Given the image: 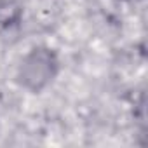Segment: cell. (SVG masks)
<instances>
[{
	"label": "cell",
	"instance_id": "1",
	"mask_svg": "<svg viewBox=\"0 0 148 148\" xmlns=\"http://www.w3.org/2000/svg\"><path fill=\"white\" fill-rule=\"evenodd\" d=\"M58 73V58L47 47H35L30 51L18 71L19 84L30 92H40L47 87Z\"/></svg>",
	"mask_w": 148,
	"mask_h": 148
},
{
	"label": "cell",
	"instance_id": "2",
	"mask_svg": "<svg viewBox=\"0 0 148 148\" xmlns=\"http://www.w3.org/2000/svg\"><path fill=\"white\" fill-rule=\"evenodd\" d=\"M21 16V7L14 0H0V25L9 26L16 23Z\"/></svg>",
	"mask_w": 148,
	"mask_h": 148
}]
</instances>
